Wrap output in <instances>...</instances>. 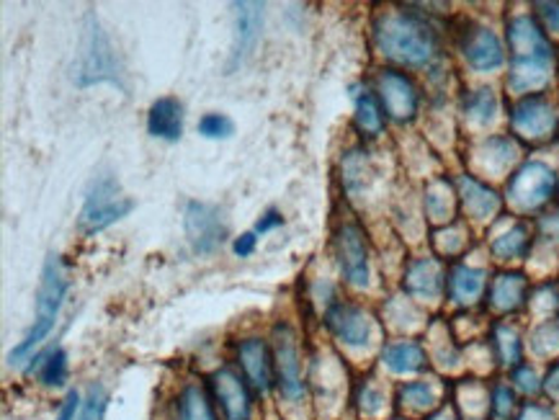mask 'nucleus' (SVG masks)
<instances>
[{
  "label": "nucleus",
  "mask_w": 559,
  "mask_h": 420,
  "mask_svg": "<svg viewBox=\"0 0 559 420\" xmlns=\"http://www.w3.org/2000/svg\"><path fill=\"white\" fill-rule=\"evenodd\" d=\"M508 41L513 52L508 88L513 93H531L547 86L551 67V47L534 18L516 16L508 24Z\"/></svg>",
  "instance_id": "nucleus-1"
},
{
  "label": "nucleus",
  "mask_w": 559,
  "mask_h": 420,
  "mask_svg": "<svg viewBox=\"0 0 559 420\" xmlns=\"http://www.w3.org/2000/svg\"><path fill=\"white\" fill-rule=\"evenodd\" d=\"M374 37L382 54L410 67H423L436 54L433 31L423 21L407 16V13H386L384 18H379Z\"/></svg>",
  "instance_id": "nucleus-2"
},
{
  "label": "nucleus",
  "mask_w": 559,
  "mask_h": 420,
  "mask_svg": "<svg viewBox=\"0 0 559 420\" xmlns=\"http://www.w3.org/2000/svg\"><path fill=\"white\" fill-rule=\"evenodd\" d=\"M65 292H67L65 268H62L60 256H50V258H47L45 271H41V281H39L37 318H34V326H31L29 333H26V339L11 351V356H9L11 367H21L26 356H29L41 341H47V335L52 333L54 322H58V315H60L62 300H65Z\"/></svg>",
  "instance_id": "nucleus-3"
},
{
  "label": "nucleus",
  "mask_w": 559,
  "mask_h": 420,
  "mask_svg": "<svg viewBox=\"0 0 559 420\" xmlns=\"http://www.w3.org/2000/svg\"><path fill=\"white\" fill-rule=\"evenodd\" d=\"M75 82L78 86H96V82H122L119 80V65H116V54L112 41L101 31L99 21L93 13H88L86 29H82L80 41V58L75 65Z\"/></svg>",
  "instance_id": "nucleus-4"
},
{
  "label": "nucleus",
  "mask_w": 559,
  "mask_h": 420,
  "mask_svg": "<svg viewBox=\"0 0 559 420\" xmlns=\"http://www.w3.org/2000/svg\"><path fill=\"white\" fill-rule=\"evenodd\" d=\"M135 209V202L122 194L119 183L114 176H99L88 191L86 204L80 212V227L86 232L106 230L109 225L119 222Z\"/></svg>",
  "instance_id": "nucleus-5"
},
{
  "label": "nucleus",
  "mask_w": 559,
  "mask_h": 420,
  "mask_svg": "<svg viewBox=\"0 0 559 420\" xmlns=\"http://www.w3.org/2000/svg\"><path fill=\"white\" fill-rule=\"evenodd\" d=\"M557 189V176L555 170L549 168L547 163L531 161L526 165H521L516 170V176L510 178L508 183V202L516 206V209L531 212L539 209L542 204H547L551 194Z\"/></svg>",
  "instance_id": "nucleus-6"
},
{
  "label": "nucleus",
  "mask_w": 559,
  "mask_h": 420,
  "mask_svg": "<svg viewBox=\"0 0 559 420\" xmlns=\"http://www.w3.org/2000/svg\"><path fill=\"white\" fill-rule=\"evenodd\" d=\"M186 236L196 253H214L227 238V225L217 206L204 202H191L183 215Z\"/></svg>",
  "instance_id": "nucleus-7"
},
{
  "label": "nucleus",
  "mask_w": 559,
  "mask_h": 420,
  "mask_svg": "<svg viewBox=\"0 0 559 420\" xmlns=\"http://www.w3.org/2000/svg\"><path fill=\"white\" fill-rule=\"evenodd\" d=\"M461 54L478 73H493L506 65V50L498 34L480 24H469L461 34Z\"/></svg>",
  "instance_id": "nucleus-8"
},
{
  "label": "nucleus",
  "mask_w": 559,
  "mask_h": 420,
  "mask_svg": "<svg viewBox=\"0 0 559 420\" xmlns=\"http://www.w3.org/2000/svg\"><path fill=\"white\" fill-rule=\"evenodd\" d=\"M276 346V371H279V390L287 400H300L305 395V382L300 371V348L296 335L289 326H279L274 333Z\"/></svg>",
  "instance_id": "nucleus-9"
},
{
  "label": "nucleus",
  "mask_w": 559,
  "mask_h": 420,
  "mask_svg": "<svg viewBox=\"0 0 559 420\" xmlns=\"http://www.w3.org/2000/svg\"><path fill=\"white\" fill-rule=\"evenodd\" d=\"M338 247V260H341L343 277L348 279V284L354 287H369L371 268H369V251L364 232L356 225H346L338 230L335 236Z\"/></svg>",
  "instance_id": "nucleus-10"
},
{
  "label": "nucleus",
  "mask_w": 559,
  "mask_h": 420,
  "mask_svg": "<svg viewBox=\"0 0 559 420\" xmlns=\"http://www.w3.org/2000/svg\"><path fill=\"white\" fill-rule=\"evenodd\" d=\"M328 326L333 335L348 348H369L374 343V322L364 309L354 305H335L328 313Z\"/></svg>",
  "instance_id": "nucleus-11"
},
{
  "label": "nucleus",
  "mask_w": 559,
  "mask_h": 420,
  "mask_svg": "<svg viewBox=\"0 0 559 420\" xmlns=\"http://www.w3.org/2000/svg\"><path fill=\"white\" fill-rule=\"evenodd\" d=\"M510 122H513L516 132L529 137V140H544L555 132L557 112L544 96H529L513 109Z\"/></svg>",
  "instance_id": "nucleus-12"
},
{
  "label": "nucleus",
  "mask_w": 559,
  "mask_h": 420,
  "mask_svg": "<svg viewBox=\"0 0 559 420\" xmlns=\"http://www.w3.org/2000/svg\"><path fill=\"white\" fill-rule=\"evenodd\" d=\"M379 93H382L386 114H390L395 122H407L416 116L418 91L410 82V78H405L403 73L384 71L379 75Z\"/></svg>",
  "instance_id": "nucleus-13"
},
{
  "label": "nucleus",
  "mask_w": 559,
  "mask_h": 420,
  "mask_svg": "<svg viewBox=\"0 0 559 420\" xmlns=\"http://www.w3.org/2000/svg\"><path fill=\"white\" fill-rule=\"evenodd\" d=\"M234 11H238V21H234V44L230 65H227L230 73L255 50L261 26H264V5L261 3H234Z\"/></svg>",
  "instance_id": "nucleus-14"
},
{
  "label": "nucleus",
  "mask_w": 559,
  "mask_h": 420,
  "mask_svg": "<svg viewBox=\"0 0 559 420\" xmlns=\"http://www.w3.org/2000/svg\"><path fill=\"white\" fill-rule=\"evenodd\" d=\"M212 384L227 420H251V395H247L243 380H240L234 371L230 369L214 371Z\"/></svg>",
  "instance_id": "nucleus-15"
},
{
  "label": "nucleus",
  "mask_w": 559,
  "mask_h": 420,
  "mask_svg": "<svg viewBox=\"0 0 559 420\" xmlns=\"http://www.w3.org/2000/svg\"><path fill=\"white\" fill-rule=\"evenodd\" d=\"M405 287L412 297L436 302L441 294H444V271H441L439 260L436 258L412 260L410 268H407Z\"/></svg>",
  "instance_id": "nucleus-16"
},
{
  "label": "nucleus",
  "mask_w": 559,
  "mask_h": 420,
  "mask_svg": "<svg viewBox=\"0 0 559 420\" xmlns=\"http://www.w3.org/2000/svg\"><path fill=\"white\" fill-rule=\"evenodd\" d=\"M382 364L395 377L420 374L428 367L425 348L416 341H395L386 343L382 351Z\"/></svg>",
  "instance_id": "nucleus-17"
},
{
  "label": "nucleus",
  "mask_w": 559,
  "mask_h": 420,
  "mask_svg": "<svg viewBox=\"0 0 559 420\" xmlns=\"http://www.w3.org/2000/svg\"><path fill=\"white\" fill-rule=\"evenodd\" d=\"M459 191L461 202H465L467 215L478 222H485V219H493L500 209V196L495 194L493 189H487L485 183H480L478 178L461 176L459 178Z\"/></svg>",
  "instance_id": "nucleus-18"
},
{
  "label": "nucleus",
  "mask_w": 559,
  "mask_h": 420,
  "mask_svg": "<svg viewBox=\"0 0 559 420\" xmlns=\"http://www.w3.org/2000/svg\"><path fill=\"white\" fill-rule=\"evenodd\" d=\"M238 359H240V364H243L247 380L253 382L255 390H261V392L271 390L274 369H271V359H268V351L264 346V341L247 339L240 343Z\"/></svg>",
  "instance_id": "nucleus-19"
},
{
  "label": "nucleus",
  "mask_w": 559,
  "mask_h": 420,
  "mask_svg": "<svg viewBox=\"0 0 559 420\" xmlns=\"http://www.w3.org/2000/svg\"><path fill=\"white\" fill-rule=\"evenodd\" d=\"M148 129L157 140L176 142L183 132V109L176 99H157L150 106Z\"/></svg>",
  "instance_id": "nucleus-20"
},
{
  "label": "nucleus",
  "mask_w": 559,
  "mask_h": 420,
  "mask_svg": "<svg viewBox=\"0 0 559 420\" xmlns=\"http://www.w3.org/2000/svg\"><path fill=\"white\" fill-rule=\"evenodd\" d=\"M526 302V279L521 273H503L493 281V292H490V305L498 313H513Z\"/></svg>",
  "instance_id": "nucleus-21"
},
{
  "label": "nucleus",
  "mask_w": 559,
  "mask_h": 420,
  "mask_svg": "<svg viewBox=\"0 0 559 420\" xmlns=\"http://www.w3.org/2000/svg\"><path fill=\"white\" fill-rule=\"evenodd\" d=\"M399 403L403 408H407L410 412H420V416H431V412L439 410L441 405V392L436 382H428V380H416V382H405L399 387Z\"/></svg>",
  "instance_id": "nucleus-22"
},
{
  "label": "nucleus",
  "mask_w": 559,
  "mask_h": 420,
  "mask_svg": "<svg viewBox=\"0 0 559 420\" xmlns=\"http://www.w3.org/2000/svg\"><path fill=\"white\" fill-rule=\"evenodd\" d=\"M448 292L459 305H472L485 292V271L472 266H457L448 277Z\"/></svg>",
  "instance_id": "nucleus-23"
},
{
  "label": "nucleus",
  "mask_w": 559,
  "mask_h": 420,
  "mask_svg": "<svg viewBox=\"0 0 559 420\" xmlns=\"http://www.w3.org/2000/svg\"><path fill=\"white\" fill-rule=\"evenodd\" d=\"M493 359L503 369H516L523 364V341L519 330L510 326H498L493 335Z\"/></svg>",
  "instance_id": "nucleus-24"
},
{
  "label": "nucleus",
  "mask_w": 559,
  "mask_h": 420,
  "mask_svg": "<svg viewBox=\"0 0 559 420\" xmlns=\"http://www.w3.org/2000/svg\"><path fill=\"white\" fill-rule=\"evenodd\" d=\"M516 155H519V150H516V144L506 140V137H490V140L482 142V148L478 150V161L487 174H503V170L516 161Z\"/></svg>",
  "instance_id": "nucleus-25"
},
{
  "label": "nucleus",
  "mask_w": 559,
  "mask_h": 420,
  "mask_svg": "<svg viewBox=\"0 0 559 420\" xmlns=\"http://www.w3.org/2000/svg\"><path fill=\"white\" fill-rule=\"evenodd\" d=\"M465 114L474 127H490V124L498 119V99H495V91L480 88V91L469 93L465 99Z\"/></svg>",
  "instance_id": "nucleus-26"
},
{
  "label": "nucleus",
  "mask_w": 559,
  "mask_h": 420,
  "mask_svg": "<svg viewBox=\"0 0 559 420\" xmlns=\"http://www.w3.org/2000/svg\"><path fill=\"white\" fill-rule=\"evenodd\" d=\"M529 247V230L526 225H513L510 230L503 232L493 240V253L498 260L521 258Z\"/></svg>",
  "instance_id": "nucleus-27"
},
{
  "label": "nucleus",
  "mask_w": 559,
  "mask_h": 420,
  "mask_svg": "<svg viewBox=\"0 0 559 420\" xmlns=\"http://www.w3.org/2000/svg\"><path fill=\"white\" fill-rule=\"evenodd\" d=\"M521 410L519 392L513 390L510 382H498L490 390V418L493 420H513L516 412Z\"/></svg>",
  "instance_id": "nucleus-28"
},
{
  "label": "nucleus",
  "mask_w": 559,
  "mask_h": 420,
  "mask_svg": "<svg viewBox=\"0 0 559 420\" xmlns=\"http://www.w3.org/2000/svg\"><path fill=\"white\" fill-rule=\"evenodd\" d=\"M529 351L536 359H555L559 356V326L557 322H544L531 333Z\"/></svg>",
  "instance_id": "nucleus-29"
},
{
  "label": "nucleus",
  "mask_w": 559,
  "mask_h": 420,
  "mask_svg": "<svg viewBox=\"0 0 559 420\" xmlns=\"http://www.w3.org/2000/svg\"><path fill=\"white\" fill-rule=\"evenodd\" d=\"M510 384H513V390L519 395L534 400L544 390V374H539V369L531 367V364H519L516 369H510Z\"/></svg>",
  "instance_id": "nucleus-30"
},
{
  "label": "nucleus",
  "mask_w": 559,
  "mask_h": 420,
  "mask_svg": "<svg viewBox=\"0 0 559 420\" xmlns=\"http://www.w3.org/2000/svg\"><path fill=\"white\" fill-rule=\"evenodd\" d=\"M178 408H181V420H217L212 412V405L206 403V395L196 384H189L183 390Z\"/></svg>",
  "instance_id": "nucleus-31"
},
{
  "label": "nucleus",
  "mask_w": 559,
  "mask_h": 420,
  "mask_svg": "<svg viewBox=\"0 0 559 420\" xmlns=\"http://www.w3.org/2000/svg\"><path fill=\"white\" fill-rule=\"evenodd\" d=\"M425 209H428V217H431L433 222H446V219H452L454 199H452V194H448V186L444 181H436L431 189H428Z\"/></svg>",
  "instance_id": "nucleus-32"
},
{
  "label": "nucleus",
  "mask_w": 559,
  "mask_h": 420,
  "mask_svg": "<svg viewBox=\"0 0 559 420\" xmlns=\"http://www.w3.org/2000/svg\"><path fill=\"white\" fill-rule=\"evenodd\" d=\"M39 380L47 387H62L67 380V354L62 348L52 351L45 361H41L39 369Z\"/></svg>",
  "instance_id": "nucleus-33"
},
{
  "label": "nucleus",
  "mask_w": 559,
  "mask_h": 420,
  "mask_svg": "<svg viewBox=\"0 0 559 420\" xmlns=\"http://www.w3.org/2000/svg\"><path fill=\"white\" fill-rule=\"evenodd\" d=\"M356 122L364 132H369V135L382 132V112H379L377 101L371 99L369 93H364L361 99L356 101Z\"/></svg>",
  "instance_id": "nucleus-34"
},
{
  "label": "nucleus",
  "mask_w": 559,
  "mask_h": 420,
  "mask_svg": "<svg viewBox=\"0 0 559 420\" xmlns=\"http://www.w3.org/2000/svg\"><path fill=\"white\" fill-rule=\"evenodd\" d=\"M199 135L206 140H230L234 135V122L225 114H206L199 122Z\"/></svg>",
  "instance_id": "nucleus-35"
},
{
  "label": "nucleus",
  "mask_w": 559,
  "mask_h": 420,
  "mask_svg": "<svg viewBox=\"0 0 559 420\" xmlns=\"http://www.w3.org/2000/svg\"><path fill=\"white\" fill-rule=\"evenodd\" d=\"M358 408H361L364 416L377 418L386 408L384 390H379L377 384H364L361 392H358Z\"/></svg>",
  "instance_id": "nucleus-36"
},
{
  "label": "nucleus",
  "mask_w": 559,
  "mask_h": 420,
  "mask_svg": "<svg viewBox=\"0 0 559 420\" xmlns=\"http://www.w3.org/2000/svg\"><path fill=\"white\" fill-rule=\"evenodd\" d=\"M106 418V392L103 387H91L86 403H82L78 420H103Z\"/></svg>",
  "instance_id": "nucleus-37"
},
{
  "label": "nucleus",
  "mask_w": 559,
  "mask_h": 420,
  "mask_svg": "<svg viewBox=\"0 0 559 420\" xmlns=\"http://www.w3.org/2000/svg\"><path fill=\"white\" fill-rule=\"evenodd\" d=\"M513 420H559V416H557V408L551 403L547 405V403L529 400L521 405V410L516 412Z\"/></svg>",
  "instance_id": "nucleus-38"
},
{
  "label": "nucleus",
  "mask_w": 559,
  "mask_h": 420,
  "mask_svg": "<svg viewBox=\"0 0 559 420\" xmlns=\"http://www.w3.org/2000/svg\"><path fill=\"white\" fill-rule=\"evenodd\" d=\"M542 395L547 397V400L557 408V405H559V361L551 364V367L547 369V374H544Z\"/></svg>",
  "instance_id": "nucleus-39"
},
{
  "label": "nucleus",
  "mask_w": 559,
  "mask_h": 420,
  "mask_svg": "<svg viewBox=\"0 0 559 420\" xmlns=\"http://www.w3.org/2000/svg\"><path fill=\"white\" fill-rule=\"evenodd\" d=\"M536 9H539L542 18L547 21L549 29L559 34V3H536Z\"/></svg>",
  "instance_id": "nucleus-40"
},
{
  "label": "nucleus",
  "mask_w": 559,
  "mask_h": 420,
  "mask_svg": "<svg viewBox=\"0 0 559 420\" xmlns=\"http://www.w3.org/2000/svg\"><path fill=\"white\" fill-rule=\"evenodd\" d=\"M78 408H80V395H78V392H67L65 403H62V408H60L58 420H75V412H78Z\"/></svg>",
  "instance_id": "nucleus-41"
},
{
  "label": "nucleus",
  "mask_w": 559,
  "mask_h": 420,
  "mask_svg": "<svg viewBox=\"0 0 559 420\" xmlns=\"http://www.w3.org/2000/svg\"><path fill=\"white\" fill-rule=\"evenodd\" d=\"M253 247H255V236H253V232H245L243 238H238V240H234V253H238L240 258L251 256V253H253Z\"/></svg>",
  "instance_id": "nucleus-42"
},
{
  "label": "nucleus",
  "mask_w": 559,
  "mask_h": 420,
  "mask_svg": "<svg viewBox=\"0 0 559 420\" xmlns=\"http://www.w3.org/2000/svg\"><path fill=\"white\" fill-rule=\"evenodd\" d=\"M281 222H284V219H281L279 212H268V215L261 219L258 225H255V232H268V230H274V227H279Z\"/></svg>",
  "instance_id": "nucleus-43"
},
{
  "label": "nucleus",
  "mask_w": 559,
  "mask_h": 420,
  "mask_svg": "<svg viewBox=\"0 0 559 420\" xmlns=\"http://www.w3.org/2000/svg\"><path fill=\"white\" fill-rule=\"evenodd\" d=\"M544 232H549V238H559V215H551L542 222Z\"/></svg>",
  "instance_id": "nucleus-44"
},
{
  "label": "nucleus",
  "mask_w": 559,
  "mask_h": 420,
  "mask_svg": "<svg viewBox=\"0 0 559 420\" xmlns=\"http://www.w3.org/2000/svg\"><path fill=\"white\" fill-rule=\"evenodd\" d=\"M428 420H459V418H457V412H454V408H439L436 412L428 416Z\"/></svg>",
  "instance_id": "nucleus-45"
}]
</instances>
